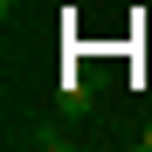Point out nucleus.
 <instances>
[{"label": "nucleus", "instance_id": "obj_1", "mask_svg": "<svg viewBox=\"0 0 152 152\" xmlns=\"http://www.w3.org/2000/svg\"><path fill=\"white\" fill-rule=\"evenodd\" d=\"M56 104H62L69 118H83V111L97 104V83H90V76H62V90H56Z\"/></svg>", "mask_w": 152, "mask_h": 152}, {"label": "nucleus", "instance_id": "obj_2", "mask_svg": "<svg viewBox=\"0 0 152 152\" xmlns=\"http://www.w3.org/2000/svg\"><path fill=\"white\" fill-rule=\"evenodd\" d=\"M21 138H28V145H42V152H56V145H62V132H48V124H35V132H21Z\"/></svg>", "mask_w": 152, "mask_h": 152}, {"label": "nucleus", "instance_id": "obj_3", "mask_svg": "<svg viewBox=\"0 0 152 152\" xmlns=\"http://www.w3.org/2000/svg\"><path fill=\"white\" fill-rule=\"evenodd\" d=\"M138 145H145V152H152V118H145V132H138Z\"/></svg>", "mask_w": 152, "mask_h": 152}, {"label": "nucleus", "instance_id": "obj_4", "mask_svg": "<svg viewBox=\"0 0 152 152\" xmlns=\"http://www.w3.org/2000/svg\"><path fill=\"white\" fill-rule=\"evenodd\" d=\"M0 7H7V14H14V7H21V0H0Z\"/></svg>", "mask_w": 152, "mask_h": 152}]
</instances>
